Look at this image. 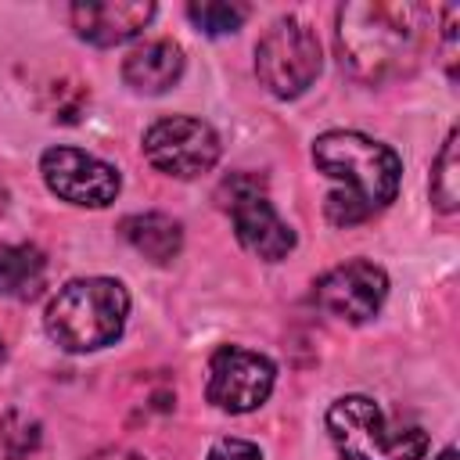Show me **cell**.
<instances>
[{"mask_svg":"<svg viewBox=\"0 0 460 460\" xmlns=\"http://www.w3.org/2000/svg\"><path fill=\"white\" fill-rule=\"evenodd\" d=\"M40 172L43 183L72 201V205H86V208H104L115 201L122 180L115 172V165H108L97 155H86L79 147H50L40 158Z\"/></svg>","mask_w":460,"mask_h":460,"instance_id":"9","label":"cell"},{"mask_svg":"<svg viewBox=\"0 0 460 460\" xmlns=\"http://www.w3.org/2000/svg\"><path fill=\"white\" fill-rule=\"evenodd\" d=\"M144 155L158 172L190 180L219 162V137L205 119L172 115V119H158L144 133Z\"/></svg>","mask_w":460,"mask_h":460,"instance_id":"7","label":"cell"},{"mask_svg":"<svg viewBox=\"0 0 460 460\" xmlns=\"http://www.w3.org/2000/svg\"><path fill=\"white\" fill-rule=\"evenodd\" d=\"M68 14L79 40L93 47H115L133 40L155 18V4L151 0H86V4H75Z\"/></svg>","mask_w":460,"mask_h":460,"instance_id":"11","label":"cell"},{"mask_svg":"<svg viewBox=\"0 0 460 460\" xmlns=\"http://www.w3.org/2000/svg\"><path fill=\"white\" fill-rule=\"evenodd\" d=\"M219 205L234 219V234L241 248L252 255L277 262L295 248V230L277 216V208L266 198V180L255 172H234L219 187Z\"/></svg>","mask_w":460,"mask_h":460,"instance_id":"6","label":"cell"},{"mask_svg":"<svg viewBox=\"0 0 460 460\" xmlns=\"http://www.w3.org/2000/svg\"><path fill=\"white\" fill-rule=\"evenodd\" d=\"M4 208H7V190L0 187V216H4Z\"/></svg>","mask_w":460,"mask_h":460,"instance_id":"21","label":"cell"},{"mask_svg":"<svg viewBox=\"0 0 460 460\" xmlns=\"http://www.w3.org/2000/svg\"><path fill=\"white\" fill-rule=\"evenodd\" d=\"M47 277V259L36 244H0V295L32 298Z\"/></svg>","mask_w":460,"mask_h":460,"instance_id":"14","label":"cell"},{"mask_svg":"<svg viewBox=\"0 0 460 460\" xmlns=\"http://www.w3.org/2000/svg\"><path fill=\"white\" fill-rule=\"evenodd\" d=\"M187 18L208 32V36H223V32H234L241 29V22L248 18V4H226V0H194L187 4Z\"/></svg>","mask_w":460,"mask_h":460,"instance_id":"16","label":"cell"},{"mask_svg":"<svg viewBox=\"0 0 460 460\" xmlns=\"http://www.w3.org/2000/svg\"><path fill=\"white\" fill-rule=\"evenodd\" d=\"M385 295H388V277H385L381 266H374L367 259H352V262H341V266L327 270L313 288L316 305L327 316L345 320V323L370 320L381 309Z\"/></svg>","mask_w":460,"mask_h":460,"instance_id":"10","label":"cell"},{"mask_svg":"<svg viewBox=\"0 0 460 460\" xmlns=\"http://www.w3.org/2000/svg\"><path fill=\"white\" fill-rule=\"evenodd\" d=\"M431 201L438 212H456L460 205V158H456V129L446 137L435 169H431Z\"/></svg>","mask_w":460,"mask_h":460,"instance_id":"15","label":"cell"},{"mask_svg":"<svg viewBox=\"0 0 460 460\" xmlns=\"http://www.w3.org/2000/svg\"><path fill=\"white\" fill-rule=\"evenodd\" d=\"M86 460H140V456L137 453H126V449H101V453H93Z\"/></svg>","mask_w":460,"mask_h":460,"instance_id":"19","label":"cell"},{"mask_svg":"<svg viewBox=\"0 0 460 460\" xmlns=\"http://www.w3.org/2000/svg\"><path fill=\"white\" fill-rule=\"evenodd\" d=\"M183 75V50L172 40H147L122 61V79L137 93H165Z\"/></svg>","mask_w":460,"mask_h":460,"instance_id":"12","label":"cell"},{"mask_svg":"<svg viewBox=\"0 0 460 460\" xmlns=\"http://www.w3.org/2000/svg\"><path fill=\"white\" fill-rule=\"evenodd\" d=\"M431 11L420 4H345L338 7V61L367 86L402 79L417 68L428 43Z\"/></svg>","mask_w":460,"mask_h":460,"instance_id":"1","label":"cell"},{"mask_svg":"<svg viewBox=\"0 0 460 460\" xmlns=\"http://www.w3.org/2000/svg\"><path fill=\"white\" fill-rule=\"evenodd\" d=\"M208 460H262V453H259V446H252L244 438H219L208 449Z\"/></svg>","mask_w":460,"mask_h":460,"instance_id":"18","label":"cell"},{"mask_svg":"<svg viewBox=\"0 0 460 460\" xmlns=\"http://www.w3.org/2000/svg\"><path fill=\"white\" fill-rule=\"evenodd\" d=\"M0 359H4V341H0Z\"/></svg>","mask_w":460,"mask_h":460,"instance_id":"22","label":"cell"},{"mask_svg":"<svg viewBox=\"0 0 460 460\" xmlns=\"http://www.w3.org/2000/svg\"><path fill=\"white\" fill-rule=\"evenodd\" d=\"M0 438H4L7 456H11V460H22L25 453L36 449V442H40V424L29 420V417H22V413H7V417H4V428H0Z\"/></svg>","mask_w":460,"mask_h":460,"instance_id":"17","label":"cell"},{"mask_svg":"<svg viewBox=\"0 0 460 460\" xmlns=\"http://www.w3.org/2000/svg\"><path fill=\"white\" fill-rule=\"evenodd\" d=\"M313 162L338 187L327 194V219L334 226H352L395 201L402 162L399 155L356 129H327L313 144Z\"/></svg>","mask_w":460,"mask_h":460,"instance_id":"2","label":"cell"},{"mask_svg":"<svg viewBox=\"0 0 460 460\" xmlns=\"http://www.w3.org/2000/svg\"><path fill=\"white\" fill-rule=\"evenodd\" d=\"M255 75L273 97H298L320 75V40L298 18H280L255 47Z\"/></svg>","mask_w":460,"mask_h":460,"instance_id":"5","label":"cell"},{"mask_svg":"<svg viewBox=\"0 0 460 460\" xmlns=\"http://www.w3.org/2000/svg\"><path fill=\"white\" fill-rule=\"evenodd\" d=\"M122 237L151 262H169L180 255L183 248V230L172 216H162V212H137V216H126L122 219Z\"/></svg>","mask_w":460,"mask_h":460,"instance_id":"13","label":"cell"},{"mask_svg":"<svg viewBox=\"0 0 460 460\" xmlns=\"http://www.w3.org/2000/svg\"><path fill=\"white\" fill-rule=\"evenodd\" d=\"M273 381H277V367L262 352H252L241 345H223L208 359L205 395L223 413H248L270 399Z\"/></svg>","mask_w":460,"mask_h":460,"instance_id":"8","label":"cell"},{"mask_svg":"<svg viewBox=\"0 0 460 460\" xmlns=\"http://www.w3.org/2000/svg\"><path fill=\"white\" fill-rule=\"evenodd\" d=\"M435 460H456V449H453V446H446V449H442Z\"/></svg>","mask_w":460,"mask_h":460,"instance_id":"20","label":"cell"},{"mask_svg":"<svg viewBox=\"0 0 460 460\" xmlns=\"http://www.w3.org/2000/svg\"><path fill=\"white\" fill-rule=\"evenodd\" d=\"M327 435L341 460H424L428 435L417 424H392L367 395H341L327 410Z\"/></svg>","mask_w":460,"mask_h":460,"instance_id":"4","label":"cell"},{"mask_svg":"<svg viewBox=\"0 0 460 460\" xmlns=\"http://www.w3.org/2000/svg\"><path fill=\"white\" fill-rule=\"evenodd\" d=\"M129 316V295L111 277L68 280L47 305V334L65 352H93L111 345Z\"/></svg>","mask_w":460,"mask_h":460,"instance_id":"3","label":"cell"}]
</instances>
